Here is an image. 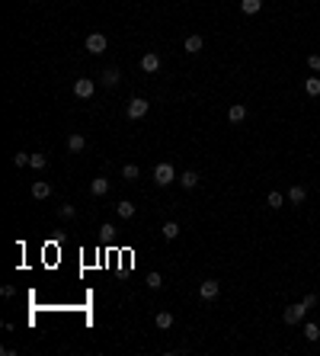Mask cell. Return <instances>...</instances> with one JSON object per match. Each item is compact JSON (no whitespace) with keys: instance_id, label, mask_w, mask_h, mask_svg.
Listing matches in <instances>:
<instances>
[{"instance_id":"30","label":"cell","mask_w":320,"mask_h":356,"mask_svg":"<svg viewBox=\"0 0 320 356\" xmlns=\"http://www.w3.org/2000/svg\"><path fill=\"white\" fill-rule=\"evenodd\" d=\"M99 231H102V238H112V234H116V225H112V222H106Z\"/></svg>"},{"instance_id":"16","label":"cell","mask_w":320,"mask_h":356,"mask_svg":"<svg viewBox=\"0 0 320 356\" xmlns=\"http://www.w3.org/2000/svg\"><path fill=\"white\" fill-rule=\"evenodd\" d=\"M304 199H307V189H304V186H298V183H295V186L288 189V202L301 205V202H304Z\"/></svg>"},{"instance_id":"9","label":"cell","mask_w":320,"mask_h":356,"mask_svg":"<svg viewBox=\"0 0 320 356\" xmlns=\"http://www.w3.org/2000/svg\"><path fill=\"white\" fill-rule=\"evenodd\" d=\"M179 186H183V189H195L198 186V173L195 170H183V173H179Z\"/></svg>"},{"instance_id":"26","label":"cell","mask_w":320,"mask_h":356,"mask_svg":"<svg viewBox=\"0 0 320 356\" xmlns=\"http://www.w3.org/2000/svg\"><path fill=\"white\" fill-rule=\"evenodd\" d=\"M163 286V276L160 273H148V289H160Z\"/></svg>"},{"instance_id":"10","label":"cell","mask_w":320,"mask_h":356,"mask_svg":"<svg viewBox=\"0 0 320 356\" xmlns=\"http://www.w3.org/2000/svg\"><path fill=\"white\" fill-rule=\"evenodd\" d=\"M48 196H51V183L36 180V183H32V199H48Z\"/></svg>"},{"instance_id":"20","label":"cell","mask_w":320,"mask_h":356,"mask_svg":"<svg viewBox=\"0 0 320 356\" xmlns=\"http://www.w3.org/2000/svg\"><path fill=\"white\" fill-rule=\"evenodd\" d=\"M154 324H157L160 331H170V327H173V315H170V311H160V315L154 318Z\"/></svg>"},{"instance_id":"1","label":"cell","mask_w":320,"mask_h":356,"mask_svg":"<svg viewBox=\"0 0 320 356\" xmlns=\"http://www.w3.org/2000/svg\"><path fill=\"white\" fill-rule=\"evenodd\" d=\"M173 180H179L176 170H173V164L163 161V164H157V167H154V183H157V186H170Z\"/></svg>"},{"instance_id":"2","label":"cell","mask_w":320,"mask_h":356,"mask_svg":"<svg viewBox=\"0 0 320 356\" xmlns=\"http://www.w3.org/2000/svg\"><path fill=\"white\" fill-rule=\"evenodd\" d=\"M307 311H310V308L304 305V302H298V305H288V308L282 311V321H285V324H301Z\"/></svg>"},{"instance_id":"11","label":"cell","mask_w":320,"mask_h":356,"mask_svg":"<svg viewBox=\"0 0 320 356\" xmlns=\"http://www.w3.org/2000/svg\"><path fill=\"white\" fill-rule=\"evenodd\" d=\"M228 119H231V122H244V119H247V106H244V103H234V106H231L228 109Z\"/></svg>"},{"instance_id":"15","label":"cell","mask_w":320,"mask_h":356,"mask_svg":"<svg viewBox=\"0 0 320 356\" xmlns=\"http://www.w3.org/2000/svg\"><path fill=\"white\" fill-rule=\"evenodd\" d=\"M119 77H122V74H119L116 67H106V71L99 74V84H102V87H116V84H119Z\"/></svg>"},{"instance_id":"25","label":"cell","mask_w":320,"mask_h":356,"mask_svg":"<svg viewBox=\"0 0 320 356\" xmlns=\"http://www.w3.org/2000/svg\"><path fill=\"white\" fill-rule=\"evenodd\" d=\"M29 161H32V154H26V151L13 154V164H16V167H29Z\"/></svg>"},{"instance_id":"31","label":"cell","mask_w":320,"mask_h":356,"mask_svg":"<svg viewBox=\"0 0 320 356\" xmlns=\"http://www.w3.org/2000/svg\"><path fill=\"white\" fill-rule=\"evenodd\" d=\"M301 302H304L307 308H314V305H317V295H304V299H301Z\"/></svg>"},{"instance_id":"19","label":"cell","mask_w":320,"mask_h":356,"mask_svg":"<svg viewBox=\"0 0 320 356\" xmlns=\"http://www.w3.org/2000/svg\"><path fill=\"white\" fill-rule=\"evenodd\" d=\"M160 234H163L167 241H176V238H179V225H176V222H163Z\"/></svg>"},{"instance_id":"3","label":"cell","mask_w":320,"mask_h":356,"mask_svg":"<svg viewBox=\"0 0 320 356\" xmlns=\"http://www.w3.org/2000/svg\"><path fill=\"white\" fill-rule=\"evenodd\" d=\"M93 93H96V81H90V77H77L74 81V97L77 100H90Z\"/></svg>"},{"instance_id":"17","label":"cell","mask_w":320,"mask_h":356,"mask_svg":"<svg viewBox=\"0 0 320 356\" xmlns=\"http://www.w3.org/2000/svg\"><path fill=\"white\" fill-rule=\"evenodd\" d=\"M240 10H244L247 16H256L259 10H263V0H240Z\"/></svg>"},{"instance_id":"8","label":"cell","mask_w":320,"mask_h":356,"mask_svg":"<svg viewBox=\"0 0 320 356\" xmlns=\"http://www.w3.org/2000/svg\"><path fill=\"white\" fill-rule=\"evenodd\" d=\"M90 193L96 196V199H99V196H106V193H109V180H106V177H96V180H90Z\"/></svg>"},{"instance_id":"28","label":"cell","mask_w":320,"mask_h":356,"mask_svg":"<svg viewBox=\"0 0 320 356\" xmlns=\"http://www.w3.org/2000/svg\"><path fill=\"white\" fill-rule=\"evenodd\" d=\"M0 295H4V299H13V295H16V286H10V282L0 286Z\"/></svg>"},{"instance_id":"22","label":"cell","mask_w":320,"mask_h":356,"mask_svg":"<svg viewBox=\"0 0 320 356\" xmlns=\"http://www.w3.org/2000/svg\"><path fill=\"white\" fill-rule=\"evenodd\" d=\"M304 93H307V97H320V77H307V81H304Z\"/></svg>"},{"instance_id":"21","label":"cell","mask_w":320,"mask_h":356,"mask_svg":"<svg viewBox=\"0 0 320 356\" xmlns=\"http://www.w3.org/2000/svg\"><path fill=\"white\" fill-rule=\"evenodd\" d=\"M304 340H310V343L320 340V327L314 324V321H307V324H304Z\"/></svg>"},{"instance_id":"23","label":"cell","mask_w":320,"mask_h":356,"mask_svg":"<svg viewBox=\"0 0 320 356\" xmlns=\"http://www.w3.org/2000/svg\"><path fill=\"white\" fill-rule=\"evenodd\" d=\"M266 205H269V209H282V205H285V196H282V193H275V189H272V193L266 196Z\"/></svg>"},{"instance_id":"29","label":"cell","mask_w":320,"mask_h":356,"mask_svg":"<svg viewBox=\"0 0 320 356\" xmlns=\"http://www.w3.org/2000/svg\"><path fill=\"white\" fill-rule=\"evenodd\" d=\"M307 67L310 71H320V55H307Z\"/></svg>"},{"instance_id":"12","label":"cell","mask_w":320,"mask_h":356,"mask_svg":"<svg viewBox=\"0 0 320 356\" xmlns=\"http://www.w3.org/2000/svg\"><path fill=\"white\" fill-rule=\"evenodd\" d=\"M116 212H119V219H125V222H128V219H135V212H138V209H135V202L122 199V202L116 205Z\"/></svg>"},{"instance_id":"27","label":"cell","mask_w":320,"mask_h":356,"mask_svg":"<svg viewBox=\"0 0 320 356\" xmlns=\"http://www.w3.org/2000/svg\"><path fill=\"white\" fill-rule=\"evenodd\" d=\"M58 215H61V219H74L77 209H74V205H61V209H58Z\"/></svg>"},{"instance_id":"4","label":"cell","mask_w":320,"mask_h":356,"mask_svg":"<svg viewBox=\"0 0 320 356\" xmlns=\"http://www.w3.org/2000/svg\"><path fill=\"white\" fill-rule=\"evenodd\" d=\"M83 45H86V51H90V55H102V51L109 48V39L102 36V32H90Z\"/></svg>"},{"instance_id":"13","label":"cell","mask_w":320,"mask_h":356,"mask_svg":"<svg viewBox=\"0 0 320 356\" xmlns=\"http://www.w3.org/2000/svg\"><path fill=\"white\" fill-rule=\"evenodd\" d=\"M83 148H86V138L83 135H67V151H71V154H80Z\"/></svg>"},{"instance_id":"5","label":"cell","mask_w":320,"mask_h":356,"mask_svg":"<svg viewBox=\"0 0 320 356\" xmlns=\"http://www.w3.org/2000/svg\"><path fill=\"white\" fill-rule=\"evenodd\" d=\"M148 109H151V103L144 100V97H135V100H128V119H144L148 116Z\"/></svg>"},{"instance_id":"24","label":"cell","mask_w":320,"mask_h":356,"mask_svg":"<svg viewBox=\"0 0 320 356\" xmlns=\"http://www.w3.org/2000/svg\"><path fill=\"white\" fill-rule=\"evenodd\" d=\"M29 167H36V170H45V167H48V158H45V154H32Z\"/></svg>"},{"instance_id":"7","label":"cell","mask_w":320,"mask_h":356,"mask_svg":"<svg viewBox=\"0 0 320 356\" xmlns=\"http://www.w3.org/2000/svg\"><path fill=\"white\" fill-rule=\"evenodd\" d=\"M218 289H221V282H218V279H205V282H198V299L211 302L215 295H218Z\"/></svg>"},{"instance_id":"14","label":"cell","mask_w":320,"mask_h":356,"mask_svg":"<svg viewBox=\"0 0 320 356\" xmlns=\"http://www.w3.org/2000/svg\"><path fill=\"white\" fill-rule=\"evenodd\" d=\"M183 48L189 51V55H198V51L205 48V42H202V36H189V39L183 42Z\"/></svg>"},{"instance_id":"18","label":"cell","mask_w":320,"mask_h":356,"mask_svg":"<svg viewBox=\"0 0 320 356\" xmlns=\"http://www.w3.org/2000/svg\"><path fill=\"white\" fill-rule=\"evenodd\" d=\"M138 177H141V170H138V164H125V167H122V180H125V183H135Z\"/></svg>"},{"instance_id":"6","label":"cell","mask_w":320,"mask_h":356,"mask_svg":"<svg viewBox=\"0 0 320 356\" xmlns=\"http://www.w3.org/2000/svg\"><path fill=\"white\" fill-rule=\"evenodd\" d=\"M138 67H141L144 74H157L160 71V55H157V51H144L141 61H138Z\"/></svg>"}]
</instances>
